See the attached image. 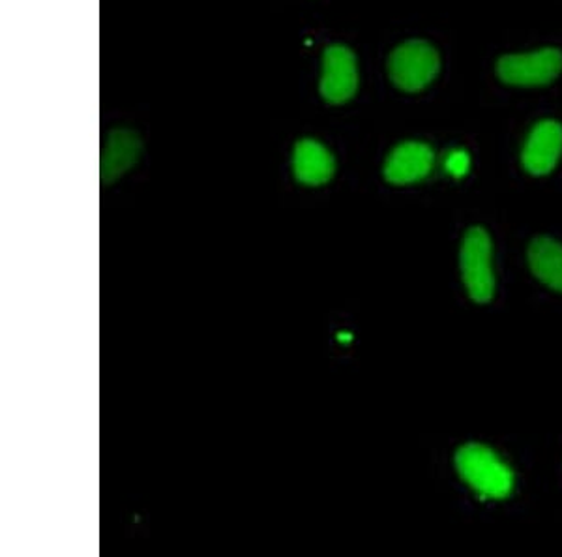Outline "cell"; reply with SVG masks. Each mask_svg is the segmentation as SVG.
I'll use <instances>...</instances> for the list:
<instances>
[{
    "label": "cell",
    "instance_id": "5b68a950",
    "mask_svg": "<svg viewBox=\"0 0 562 557\" xmlns=\"http://www.w3.org/2000/svg\"><path fill=\"white\" fill-rule=\"evenodd\" d=\"M358 90V65L355 53L346 45H328L323 55L321 94L326 102L346 103Z\"/></svg>",
    "mask_w": 562,
    "mask_h": 557
},
{
    "label": "cell",
    "instance_id": "7a4b0ae2",
    "mask_svg": "<svg viewBox=\"0 0 562 557\" xmlns=\"http://www.w3.org/2000/svg\"><path fill=\"white\" fill-rule=\"evenodd\" d=\"M441 70V58L434 45L422 40H409L397 45L389 58L392 83L405 92L426 89Z\"/></svg>",
    "mask_w": 562,
    "mask_h": 557
},
{
    "label": "cell",
    "instance_id": "52a82bcc",
    "mask_svg": "<svg viewBox=\"0 0 562 557\" xmlns=\"http://www.w3.org/2000/svg\"><path fill=\"white\" fill-rule=\"evenodd\" d=\"M434 148L420 142H405L390 153L384 177L392 185H413L426 179L434 169Z\"/></svg>",
    "mask_w": 562,
    "mask_h": 557
},
{
    "label": "cell",
    "instance_id": "9c48e42d",
    "mask_svg": "<svg viewBox=\"0 0 562 557\" xmlns=\"http://www.w3.org/2000/svg\"><path fill=\"white\" fill-rule=\"evenodd\" d=\"M140 142L134 132L115 130L109 135L108 145L102 153V182H113L126 174L135 161L139 160Z\"/></svg>",
    "mask_w": 562,
    "mask_h": 557
},
{
    "label": "cell",
    "instance_id": "3957f363",
    "mask_svg": "<svg viewBox=\"0 0 562 557\" xmlns=\"http://www.w3.org/2000/svg\"><path fill=\"white\" fill-rule=\"evenodd\" d=\"M461 276L467 293L474 302L492 301L495 293V275L492 267V238L486 230L471 227L461 244Z\"/></svg>",
    "mask_w": 562,
    "mask_h": 557
},
{
    "label": "cell",
    "instance_id": "30bf717a",
    "mask_svg": "<svg viewBox=\"0 0 562 557\" xmlns=\"http://www.w3.org/2000/svg\"><path fill=\"white\" fill-rule=\"evenodd\" d=\"M530 270L540 282L562 293V244L550 237H538L530 243Z\"/></svg>",
    "mask_w": 562,
    "mask_h": 557
},
{
    "label": "cell",
    "instance_id": "8fae6325",
    "mask_svg": "<svg viewBox=\"0 0 562 557\" xmlns=\"http://www.w3.org/2000/svg\"><path fill=\"white\" fill-rule=\"evenodd\" d=\"M445 166L454 177H461L469 169V156L463 151H452V153L448 154Z\"/></svg>",
    "mask_w": 562,
    "mask_h": 557
},
{
    "label": "cell",
    "instance_id": "6da1fadb",
    "mask_svg": "<svg viewBox=\"0 0 562 557\" xmlns=\"http://www.w3.org/2000/svg\"><path fill=\"white\" fill-rule=\"evenodd\" d=\"M456 468L461 479L480 495L503 500L514 488V475L492 448L469 443L456 453Z\"/></svg>",
    "mask_w": 562,
    "mask_h": 557
},
{
    "label": "cell",
    "instance_id": "ba28073f",
    "mask_svg": "<svg viewBox=\"0 0 562 557\" xmlns=\"http://www.w3.org/2000/svg\"><path fill=\"white\" fill-rule=\"evenodd\" d=\"M294 177L307 186L325 185L333 179L336 160L330 151L315 140L296 143L293 154Z\"/></svg>",
    "mask_w": 562,
    "mask_h": 557
},
{
    "label": "cell",
    "instance_id": "8992f818",
    "mask_svg": "<svg viewBox=\"0 0 562 557\" xmlns=\"http://www.w3.org/2000/svg\"><path fill=\"white\" fill-rule=\"evenodd\" d=\"M562 154V124L540 121L530 130L525 142L521 161L530 175H548L557 166Z\"/></svg>",
    "mask_w": 562,
    "mask_h": 557
},
{
    "label": "cell",
    "instance_id": "277c9868",
    "mask_svg": "<svg viewBox=\"0 0 562 557\" xmlns=\"http://www.w3.org/2000/svg\"><path fill=\"white\" fill-rule=\"evenodd\" d=\"M562 71V53L553 47L524 55L498 58L497 76L514 87H543L555 81Z\"/></svg>",
    "mask_w": 562,
    "mask_h": 557
}]
</instances>
